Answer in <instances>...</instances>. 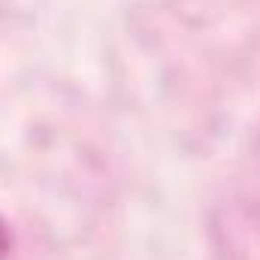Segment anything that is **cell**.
<instances>
[{
	"instance_id": "obj_1",
	"label": "cell",
	"mask_w": 260,
	"mask_h": 260,
	"mask_svg": "<svg viewBox=\"0 0 260 260\" xmlns=\"http://www.w3.org/2000/svg\"><path fill=\"white\" fill-rule=\"evenodd\" d=\"M6 251H9V236H6V230H3V224H0V260L6 257Z\"/></svg>"
}]
</instances>
